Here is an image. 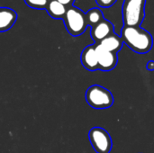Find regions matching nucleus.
I'll return each instance as SVG.
<instances>
[{
    "label": "nucleus",
    "mask_w": 154,
    "mask_h": 153,
    "mask_svg": "<svg viewBox=\"0 0 154 153\" xmlns=\"http://www.w3.org/2000/svg\"><path fill=\"white\" fill-rule=\"evenodd\" d=\"M51 1H52V0H47V2L49 3V2H51Z\"/></svg>",
    "instance_id": "nucleus-17"
},
{
    "label": "nucleus",
    "mask_w": 154,
    "mask_h": 153,
    "mask_svg": "<svg viewBox=\"0 0 154 153\" xmlns=\"http://www.w3.org/2000/svg\"><path fill=\"white\" fill-rule=\"evenodd\" d=\"M97 5L101 7H105V8H107V7H110L112 6L113 5H115V3L117 1V0H96Z\"/></svg>",
    "instance_id": "nucleus-14"
},
{
    "label": "nucleus",
    "mask_w": 154,
    "mask_h": 153,
    "mask_svg": "<svg viewBox=\"0 0 154 153\" xmlns=\"http://www.w3.org/2000/svg\"><path fill=\"white\" fill-rule=\"evenodd\" d=\"M98 44H100L104 49H106L108 51L117 53L123 47L124 41L120 36L116 34L115 32L111 35L107 36L104 40H102Z\"/></svg>",
    "instance_id": "nucleus-10"
},
{
    "label": "nucleus",
    "mask_w": 154,
    "mask_h": 153,
    "mask_svg": "<svg viewBox=\"0 0 154 153\" xmlns=\"http://www.w3.org/2000/svg\"><path fill=\"white\" fill-rule=\"evenodd\" d=\"M131 50L139 54L149 52L153 45L152 34L142 27L124 26L120 36Z\"/></svg>",
    "instance_id": "nucleus-1"
},
{
    "label": "nucleus",
    "mask_w": 154,
    "mask_h": 153,
    "mask_svg": "<svg viewBox=\"0 0 154 153\" xmlns=\"http://www.w3.org/2000/svg\"><path fill=\"white\" fill-rule=\"evenodd\" d=\"M62 20L67 31L72 36L81 35L88 26L86 14L79 8L73 5L67 7V12Z\"/></svg>",
    "instance_id": "nucleus-3"
},
{
    "label": "nucleus",
    "mask_w": 154,
    "mask_h": 153,
    "mask_svg": "<svg viewBox=\"0 0 154 153\" xmlns=\"http://www.w3.org/2000/svg\"><path fill=\"white\" fill-rule=\"evenodd\" d=\"M86 18H87L88 25H90L91 27L97 25V23H99L104 19L101 10L98 8H96V7L91 8L90 10H88L87 12Z\"/></svg>",
    "instance_id": "nucleus-12"
},
{
    "label": "nucleus",
    "mask_w": 154,
    "mask_h": 153,
    "mask_svg": "<svg viewBox=\"0 0 154 153\" xmlns=\"http://www.w3.org/2000/svg\"><path fill=\"white\" fill-rule=\"evenodd\" d=\"M80 60L85 69L90 71L98 69L97 56L96 52V44L87 46L81 52Z\"/></svg>",
    "instance_id": "nucleus-7"
},
{
    "label": "nucleus",
    "mask_w": 154,
    "mask_h": 153,
    "mask_svg": "<svg viewBox=\"0 0 154 153\" xmlns=\"http://www.w3.org/2000/svg\"><path fill=\"white\" fill-rule=\"evenodd\" d=\"M58 2H60V4H62L63 5H65L66 7L71 6L74 3L75 0H57Z\"/></svg>",
    "instance_id": "nucleus-15"
},
{
    "label": "nucleus",
    "mask_w": 154,
    "mask_h": 153,
    "mask_svg": "<svg viewBox=\"0 0 154 153\" xmlns=\"http://www.w3.org/2000/svg\"><path fill=\"white\" fill-rule=\"evenodd\" d=\"M16 19L17 14L14 10L8 7H0V32L11 29Z\"/></svg>",
    "instance_id": "nucleus-9"
},
{
    "label": "nucleus",
    "mask_w": 154,
    "mask_h": 153,
    "mask_svg": "<svg viewBox=\"0 0 154 153\" xmlns=\"http://www.w3.org/2000/svg\"><path fill=\"white\" fill-rule=\"evenodd\" d=\"M87 103L94 109L103 110L114 105V96L106 87L99 85L89 87L86 92Z\"/></svg>",
    "instance_id": "nucleus-2"
},
{
    "label": "nucleus",
    "mask_w": 154,
    "mask_h": 153,
    "mask_svg": "<svg viewBox=\"0 0 154 153\" xmlns=\"http://www.w3.org/2000/svg\"><path fill=\"white\" fill-rule=\"evenodd\" d=\"M146 69L148 70H151V71H154V60H150L147 62L146 64Z\"/></svg>",
    "instance_id": "nucleus-16"
},
{
    "label": "nucleus",
    "mask_w": 154,
    "mask_h": 153,
    "mask_svg": "<svg viewBox=\"0 0 154 153\" xmlns=\"http://www.w3.org/2000/svg\"><path fill=\"white\" fill-rule=\"evenodd\" d=\"M25 4L34 9H46L48 5L47 0H24Z\"/></svg>",
    "instance_id": "nucleus-13"
},
{
    "label": "nucleus",
    "mask_w": 154,
    "mask_h": 153,
    "mask_svg": "<svg viewBox=\"0 0 154 153\" xmlns=\"http://www.w3.org/2000/svg\"><path fill=\"white\" fill-rule=\"evenodd\" d=\"M114 33V25L107 20L103 19L99 23L91 27V37L97 43L107 36Z\"/></svg>",
    "instance_id": "nucleus-8"
},
{
    "label": "nucleus",
    "mask_w": 154,
    "mask_h": 153,
    "mask_svg": "<svg viewBox=\"0 0 154 153\" xmlns=\"http://www.w3.org/2000/svg\"><path fill=\"white\" fill-rule=\"evenodd\" d=\"M96 52L97 56L98 69L110 71L116 67L118 62L117 53L106 50L98 43H96Z\"/></svg>",
    "instance_id": "nucleus-6"
},
{
    "label": "nucleus",
    "mask_w": 154,
    "mask_h": 153,
    "mask_svg": "<svg viewBox=\"0 0 154 153\" xmlns=\"http://www.w3.org/2000/svg\"><path fill=\"white\" fill-rule=\"evenodd\" d=\"M46 10L48 14L54 19H63L66 12L67 7L58 2L57 0H52L48 3L46 6Z\"/></svg>",
    "instance_id": "nucleus-11"
},
{
    "label": "nucleus",
    "mask_w": 154,
    "mask_h": 153,
    "mask_svg": "<svg viewBox=\"0 0 154 153\" xmlns=\"http://www.w3.org/2000/svg\"><path fill=\"white\" fill-rule=\"evenodd\" d=\"M89 142L97 153H110L113 142L106 130L101 127H93L88 133Z\"/></svg>",
    "instance_id": "nucleus-5"
},
{
    "label": "nucleus",
    "mask_w": 154,
    "mask_h": 153,
    "mask_svg": "<svg viewBox=\"0 0 154 153\" xmlns=\"http://www.w3.org/2000/svg\"><path fill=\"white\" fill-rule=\"evenodd\" d=\"M145 0H125L123 20L125 26L139 27L144 18Z\"/></svg>",
    "instance_id": "nucleus-4"
}]
</instances>
